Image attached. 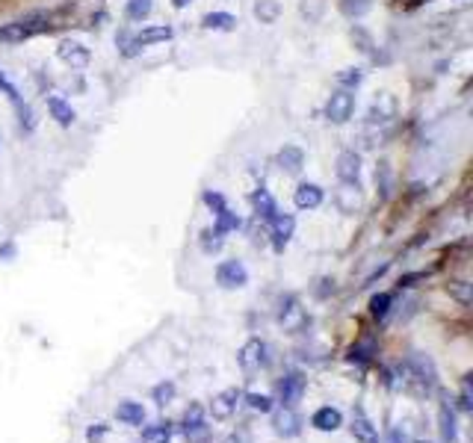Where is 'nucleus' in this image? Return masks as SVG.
Listing matches in <instances>:
<instances>
[{"mask_svg": "<svg viewBox=\"0 0 473 443\" xmlns=\"http://www.w3.org/2000/svg\"><path fill=\"white\" fill-rule=\"evenodd\" d=\"M151 9H154L151 0H128V18L130 21H145L148 15H151Z\"/></svg>", "mask_w": 473, "mask_h": 443, "instance_id": "473e14b6", "label": "nucleus"}, {"mask_svg": "<svg viewBox=\"0 0 473 443\" xmlns=\"http://www.w3.org/2000/svg\"><path fill=\"white\" fill-rule=\"evenodd\" d=\"M272 428H276V435L281 437H299L302 435V420H299V414L287 405H281V408L272 414Z\"/></svg>", "mask_w": 473, "mask_h": 443, "instance_id": "1a4fd4ad", "label": "nucleus"}, {"mask_svg": "<svg viewBox=\"0 0 473 443\" xmlns=\"http://www.w3.org/2000/svg\"><path fill=\"white\" fill-rule=\"evenodd\" d=\"M391 304H393V299H391V295H388V293H379V295H373V299H370V313H373V316H376L379 322H382V319H388V313H391Z\"/></svg>", "mask_w": 473, "mask_h": 443, "instance_id": "c756f323", "label": "nucleus"}, {"mask_svg": "<svg viewBox=\"0 0 473 443\" xmlns=\"http://www.w3.org/2000/svg\"><path fill=\"white\" fill-rule=\"evenodd\" d=\"M252 204H255L257 219H264V222H269L272 216L278 213V207H276V201H272V195H269L266 189H257V192L252 195Z\"/></svg>", "mask_w": 473, "mask_h": 443, "instance_id": "b1692460", "label": "nucleus"}, {"mask_svg": "<svg viewBox=\"0 0 473 443\" xmlns=\"http://www.w3.org/2000/svg\"><path fill=\"white\" fill-rule=\"evenodd\" d=\"M151 443H169V437H157V440H151Z\"/></svg>", "mask_w": 473, "mask_h": 443, "instance_id": "de8ad7c7", "label": "nucleus"}, {"mask_svg": "<svg viewBox=\"0 0 473 443\" xmlns=\"http://www.w3.org/2000/svg\"><path fill=\"white\" fill-rule=\"evenodd\" d=\"M293 204L299 210H317L322 204V189L317 183H299L296 192H293Z\"/></svg>", "mask_w": 473, "mask_h": 443, "instance_id": "2eb2a0df", "label": "nucleus"}, {"mask_svg": "<svg viewBox=\"0 0 473 443\" xmlns=\"http://www.w3.org/2000/svg\"><path fill=\"white\" fill-rule=\"evenodd\" d=\"M338 80H340L343 86H358L361 80H364V74H361L358 68H343V71L338 74Z\"/></svg>", "mask_w": 473, "mask_h": 443, "instance_id": "e433bc0d", "label": "nucleus"}, {"mask_svg": "<svg viewBox=\"0 0 473 443\" xmlns=\"http://www.w3.org/2000/svg\"><path fill=\"white\" fill-rule=\"evenodd\" d=\"M240 402H243V390L240 387H228V390H222V393L213 396V402H210V414H213V420H228Z\"/></svg>", "mask_w": 473, "mask_h": 443, "instance_id": "6e6552de", "label": "nucleus"}, {"mask_svg": "<svg viewBox=\"0 0 473 443\" xmlns=\"http://www.w3.org/2000/svg\"><path fill=\"white\" fill-rule=\"evenodd\" d=\"M172 36H175V30H172V27H166V24H163V27H145L142 33H136L130 42H133V47H136V51H140V47H148V45L169 42Z\"/></svg>", "mask_w": 473, "mask_h": 443, "instance_id": "a211bd4d", "label": "nucleus"}, {"mask_svg": "<svg viewBox=\"0 0 473 443\" xmlns=\"http://www.w3.org/2000/svg\"><path fill=\"white\" fill-rule=\"evenodd\" d=\"M338 178H340V183H358V178H361V157L355 151H343L338 157Z\"/></svg>", "mask_w": 473, "mask_h": 443, "instance_id": "dca6fc26", "label": "nucleus"}, {"mask_svg": "<svg viewBox=\"0 0 473 443\" xmlns=\"http://www.w3.org/2000/svg\"><path fill=\"white\" fill-rule=\"evenodd\" d=\"M204 432H207V426L202 420V405H190L183 414V435L190 440H198V437H204Z\"/></svg>", "mask_w": 473, "mask_h": 443, "instance_id": "aec40b11", "label": "nucleus"}, {"mask_svg": "<svg viewBox=\"0 0 473 443\" xmlns=\"http://www.w3.org/2000/svg\"><path fill=\"white\" fill-rule=\"evenodd\" d=\"M175 393H178V384H175V381H160V384L151 390V399L160 405V408H166V405L175 399Z\"/></svg>", "mask_w": 473, "mask_h": 443, "instance_id": "c85d7f7f", "label": "nucleus"}, {"mask_svg": "<svg viewBox=\"0 0 473 443\" xmlns=\"http://www.w3.org/2000/svg\"><path fill=\"white\" fill-rule=\"evenodd\" d=\"M352 113H355V95L350 89H338L329 98V104H326L329 121H334V125H343V121L352 118Z\"/></svg>", "mask_w": 473, "mask_h": 443, "instance_id": "423d86ee", "label": "nucleus"}, {"mask_svg": "<svg viewBox=\"0 0 473 443\" xmlns=\"http://www.w3.org/2000/svg\"><path fill=\"white\" fill-rule=\"evenodd\" d=\"M278 322L284 325V331H290V334H299L305 325H308V313L305 307L299 304V299L287 295V299H281V307H278Z\"/></svg>", "mask_w": 473, "mask_h": 443, "instance_id": "20e7f679", "label": "nucleus"}, {"mask_svg": "<svg viewBox=\"0 0 473 443\" xmlns=\"http://www.w3.org/2000/svg\"><path fill=\"white\" fill-rule=\"evenodd\" d=\"M350 432H352V437L358 440V443H379V428L373 426V420L364 414V411H355V417H352V426H350Z\"/></svg>", "mask_w": 473, "mask_h": 443, "instance_id": "4468645a", "label": "nucleus"}, {"mask_svg": "<svg viewBox=\"0 0 473 443\" xmlns=\"http://www.w3.org/2000/svg\"><path fill=\"white\" fill-rule=\"evenodd\" d=\"M107 423H95V426H89V432H86V443H101L104 437H107Z\"/></svg>", "mask_w": 473, "mask_h": 443, "instance_id": "4c0bfd02", "label": "nucleus"}, {"mask_svg": "<svg viewBox=\"0 0 473 443\" xmlns=\"http://www.w3.org/2000/svg\"><path fill=\"white\" fill-rule=\"evenodd\" d=\"M172 3H175V9H183V6H190L193 0H172Z\"/></svg>", "mask_w": 473, "mask_h": 443, "instance_id": "49530a36", "label": "nucleus"}, {"mask_svg": "<svg viewBox=\"0 0 473 443\" xmlns=\"http://www.w3.org/2000/svg\"><path fill=\"white\" fill-rule=\"evenodd\" d=\"M57 56H59L66 65H71V68H86V65H89V47H83L80 42H74V39L59 42Z\"/></svg>", "mask_w": 473, "mask_h": 443, "instance_id": "9b49d317", "label": "nucleus"}, {"mask_svg": "<svg viewBox=\"0 0 473 443\" xmlns=\"http://www.w3.org/2000/svg\"><path fill=\"white\" fill-rule=\"evenodd\" d=\"M310 426H314L317 432H338L343 426V414L338 408H331V405H322V408H317L314 417H310Z\"/></svg>", "mask_w": 473, "mask_h": 443, "instance_id": "ddd939ff", "label": "nucleus"}, {"mask_svg": "<svg viewBox=\"0 0 473 443\" xmlns=\"http://www.w3.org/2000/svg\"><path fill=\"white\" fill-rule=\"evenodd\" d=\"M414 443H429V440H414Z\"/></svg>", "mask_w": 473, "mask_h": 443, "instance_id": "09e8293b", "label": "nucleus"}, {"mask_svg": "<svg viewBox=\"0 0 473 443\" xmlns=\"http://www.w3.org/2000/svg\"><path fill=\"white\" fill-rule=\"evenodd\" d=\"M116 420L124 423V426H142L145 423V408L140 402H133V399H124V402H119V408H116Z\"/></svg>", "mask_w": 473, "mask_h": 443, "instance_id": "412c9836", "label": "nucleus"}, {"mask_svg": "<svg viewBox=\"0 0 473 443\" xmlns=\"http://www.w3.org/2000/svg\"><path fill=\"white\" fill-rule=\"evenodd\" d=\"M334 199H338L340 213H358L361 210V187L358 183H340V189Z\"/></svg>", "mask_w": 473, "mask_h": 443, "instance_id": "f3484780", "label": "nucleus"}, {"mask_svg": "<svg viewBox=\"0 0 473 443\" xmlns=\"http://www.w3.org/2000/svg\"><path fill=\"white\" fill-rule=\"evenodd\" d=\"M458 408H462L465 414L473 411V387H470V375L462 378V393H458Z\"/></svg>", "mask_w": 473, "mask_h": 443, "instance_id": "72a5a7b5", "label": "nucleus"}, {"mask_svg": "<svg viewBox=\"0 0 473 443\" xmlns=\"http://www.w3.org/2000/svg\"><path fill=\"white\" fill-rule=\"evenodd\" d=\"M308 387V381L305 375L299 373V369H290V373H284L281 378V384H278V393H281V405H287V408H293V405L302 399V393Z\"/></svg>", "mask_w": 473, "mask_h": 443, "instance_id": "0eeeda50", "label": "nucleus"}, {"mask_svg": "<svg viewBox=\"0 0 473 443\" xmlns=\"http://www.w3.org/2000/svg\"><path fill=\"white\" fill-rule=\"evenodd\" d=\"M376 183L382 187V195L388 199V192H391V169H388V163H379V169H376Z\"/></svg>", "mask_w": 473, "mask_h": 443, "instance_id": "c9c22d12", "label": "nucleus"}, {"mask_svg": "<svg viewBox=\"0 0 473 443\" xmlns=\"http://www.w3.org/2000/svg\"><path fill=\"white\" fill-rule=\"evenodd\" d=\"M420 3H423V0H393V6H400V9H414Z\"/></svg>", "mask_w": 473, "mask_h": 443, "instance_id": "37998d69", "label": "nucleus"}, {"mask_svg": "<svg viewBox=\"0 0 473 443\" xmlns=\"http://www.w3.org/2000/svg\"><path fill=\"white\" fill-rule=\"evenodd\" d=\"M240 225H243V219L236 216L231 207H222V210H216V225H213V231L222 233V237H225V233H231V231H236Z\"/></svg>", "mask_w": 473, "mask_h": 443, "instance_id": "a878e982", "label": "nucleus"}, {"mask_svg": "<svg viewBox=\"0 0 473 443\" xmlns=\"http://www.w3.org/2000/svg\"><path fill=\"white\" fill-rule=\"evenodd\" d=\"M352 39H358V42H361V47H358L361 54H373V42H370V36H367L364 30H361V27H355V30H352Z\"/></svg>", "mask_w": 473, "mask_h": 443, "instance_id": "a19ab883", "label": "nucleus"}, {"mask_svg": "<svg viewBox=\"0 0 473 443\" xmlns=\"http://www.w3.org/2000/svg\"><path fill=\"white\" fill-rule=\"evenodd\" d=\"M384 443H408L405 428H391V432H388V437H384Z\"/></svg>", "mask_w": 473, "mask_h": 443, "instance_id": "79ce46f5", "label": "nucleus"}, {"mask_svg": "<svg viewBox=\"0 0 473 443\" xmlns=\"http://www.w3.org/2000/svg\"><path fill=\"white\" fill-rule=\"evenodd\" d=\"M236 361H240V366L246 369V373H257V369H266L269 361H272V358H269L266 340H260V337L246 340L243 349H240V355H236Z\"/></svg>", "mask_w": 473, "mask_h": 443, "instance_id": "f257e3e1", "label": "nucleus"}, {"mask_svg": "<svg viewBox=\"0 0 473 443\" xmlns=\"http://www.w3.org/2000/svg\"><path fill=\"white\" fill-rule=\"evenodd\" d=\"M243 399H246V405L252 411H257V414H272V399L266 396V393H243Z\"/></svg>", "mask_w": 473, "mask_h": 443, "instance_id": "2f4dec72", "label": "nucleus"}, {"mask_svg": "<svg viewBox=\"0 0 473 443\" xmlns=\"http://www.w3.org/2000/svg\"><path fill=\"white\" fill-rule=\"evenodd\" d=\"M225 443H248V440H246V435H236V432H234V435H228Z\"/></svg>", "mask_w": 473, "mask_h": 443, "instance_id": "a18cd8bd", "label": "nucleus"}, {"mask_svg": "<svg viewBox=\"0 0 473 443\" xmlns=\"http://www.w3.org/2000/svg\"><path fill=\"white\" fill-rule=\"evenodd\" d=\"M393 113H396V101H393V95L382 92V95L376 98V104H373V109H370V125H376V121H391V118H393Z\"/></svg>", "mask_w": 473, "mask_h": 443, "instance_id": "4be33fe9", "label": "nucleus"}, {"mask_svg": "<svg viewBox=\"0 0 473 443\" xmlns=\"http://www.w3.org/2000/svg\"><path fill=\"white\" fill-rule=\"evenodd\" d=\"M403 373H408L414 381H420V384L426 387V390L438 384V369H435L432 358H426L423 352H412V355H408V361H405V366H403Z\"/></svg>", "mask_w": 473, "mask_h": 443, "instance_id": "f03ea898", "label": "nucleus"}, {"mask_svg": "<svg viewBox=\"0 0 473 443\" xmlns=\"http://www.w3.org/2000/svg\"><path fill=\"white\" fill-rule=\"evenodd\" d=\"M438 432H441V443H458L456 408L450 402H441V408H438Z\"/></svg>", "mask_w": 473, "mask_h": 443, "instance_id": "f8f14e48", "label": "nucleus"}, {"mask_svg": "<svg viewBox=\"0 0 473 443\" xmlns=\"http://www.w3.org/2000/svg\"><path fill=\"white\" fill-rule=\"evenodd\" d=\"M446 293H450L458 304L473 302V284H467V281H453V284H446Z\"/></svg>", "mask_w": 473, "mask_h": 443, "instance_id": "7c9ffc66", "label": "nucleus"}, {"mask_svg": "<svg viewBox=\"0 0 473 443\" xmlns=\"http://www.w3.org/2000/svg\"><path fill=\"white\" fill-rule=\"evenodd\" d=\"M172 435V423H154V428H148L145 437L148 440H157V437H169Z\"/></svg>", "mask_w": 473, "mask_h": 443, "instance_id": "58836bf2", "label": "nucleus"}, {"mask_svg": "<svg viewBox=\"0 0 473 443\" xmlns=\"http://www.w3.org/2000/svg\"><path fill=\"white\" fill-rule=\"evenodd\" d=\"M202 249H204L207 254L219 251V249H222V233H216V231H204V233H202Z\"/></svg>", "mask_w": 473, "mask_h": 443, "instance_id": "f704fd0d", "label": "nucleus"}, {"mask_svg": "<svg viewBox=\"0 0 473 443\" xmlns=\"http://www.w3.org/2000/svg\"><path fill=\"white\" fill-rule=\"evenodd\" d=\"M0 257H6V261H9V257H15V245H12V242L0 245Z\"/></svg>", "mask_w": 473, "mask_h": 443, "instance_id": "c03bdc74", "label": "nucleus"}, {"mask_svg": "<svg viewBox=\"0 0 473 443\" xmlns=\"http://www.w3.org/2000/svg\"><path fill=\"white\" fill-rule=\"evenodd\" d=\"M370 355H373V343H361V346H352L350 358L352 361H370Z\"/></svg>", "mask_w": 473, "mask_h": 443, "instance_id": "ea45409f", "label": "nucleus"}, {"mask_svg": "<svg viewBox=\"0 0 473 443\" xmlns=\"http://www.w3.org/2000/svg\"><path fill=\"white\" fill-rule=\"evenodd\" d=\"M293 228H296V222L293 216H284V213H276L269 219V237H272V249L276 251H284L287 249V242L293 237Z\"/></svg>", "mask_w": 473, "mask_h": 443, "instance_id": "9d476101", "label": "nucleus"}, {"mask_svg": "<svg viewBox=\"0 0 473 443\" xmlns=\"http://www.w3.org/2000/svg\"><path fill=\"white\" fill-rule=\"evenodd\" d=\"M340 12L346 18H364L367 12L373 9V0H340Z\"/></svg>", "mask_w": 473, "mask_h": 443, "instance_id": "cd10ccee", "label": "nucleus"}, {"mask_svg": "<svg viewBox=\"0 0 473 443\" xmlns=\"http://www.w3.org/2000/svg\"><path fill=\"white\" fill-rule=\"evenodd\" d=\"M281 15V3L278 0H255V18L260 24H276Z\"/></svg>", "mask_w": 473, "mask_h": 443, "instance_id": "393cba45", "label": "nucleus"}, {"mask_svg": "<svg viewBox=\"0 0 473 443\" xmlns=\"http://www.w3.org/2000/svg\"><path fill=\"white\" fill-rule=\"evenodd\" d=\"M47 109H51V116L59 121L62 127H68V125H74V109L62 101V98H47Z\"/></svg>", "mask_w": 473, "mask_h": 443, "instance_id": "bb28decb", "label": "nucleus"}, {"mask_svg": "<svg viewBox=\"0 0 473 443\" xmlns=\"http://www.w3.org/2000/svg\"><path fill=\"white\" fill-rule=\"evenodd\" d=\"M278 166L287 171V175H299L302 166H305V151L302 148H296V145H284L278 151Z\"/></svg>", "mask_w": 473, "mask_h": 443, "instance_id": "6ab92c4d", "label": "nucleus"}, {"mask_svg": "<svg viewBox=\"0 0 473 443\" xmlns=\"http://www.w3.org/2000/svg\"><path fill=\"white\" fill-rule=\"evenodd\" d=\"M204 24V30H219V33H231L236 27V18L231 15V12H207V15L202 18Z\"/></svg>", "mask_w": 473, "mask_h": 443, "instance_id": "5701e85b", "label": "nucleus"}, {"mask_svg": "<svg viewBox=\"0 0 473 443\" xmlns=\"http://www.w3.org/2000/svg\"><path fill=\"white\" fill-rule=\"evenodd\" d=\"M216 284L222 290H243L248 284V269L243 261H222L216 266Z\"/></svg>", "mask_w": 473, "mask_h": 443, "instance_id": "7ed1b4c3", "label": "nucleus"}, {"mask_svg": "<svg viewBox=\"0 0 473 443\" xmlns=\"http://www.w3.org/2000/svg\"><path fill=\"white\" fill-rule=\"evenodd\" d=\"M42 18H45L42 12H36V15H27V18H21V21L6 24V27L0 30V42H24V39H30L33 33L45 30V24H36V21H42Z\"/></svg>", "mask_w": 473, "mask_h": 443, "instance_id": "39448f33", "label": "nucleus"}]
</instances>
